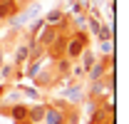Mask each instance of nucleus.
Returning <instances> with one entry per match:
<instances>
[{
	"label": "nucleus",
	"mask_w": 129,
	"mask_h": 124,
	"mask_svg": "<svg viewBox=\"0 0 129 124\" xmlns=\"http://www.w3.org/2000/svg\"><path fill=\"white\" fill-rule=\"evenodd\" d=\"M84 47H89V42H87V30H77L75 35L67 37L62 57H67L70 62H77V60H80V55L84 52Z\"/></svg>",
	"instance_id": "f257e3e1"
},
{
	"label": "nucleus",
	"mask_w": 129,
	"mask_h": 124,
	"mask_svg": "<svg viewBox=\"0 0 129 124\" xmlns=\"http://www.w3.org/2000/svg\"><path fill=\"white\" fill-rule=\"evenodd\" d=\"M57 35H60V27H50V25H45L42 30L35 35V40H37V45L42 47V50H50L52 42L57 40Z\"/></svg>",
	"instance_id": "f03ea898"
},
{
	"label": "nucleus",
	"mask_w": 129,
	"mask_h": 124,
	"mask_svg": "<svg viewBox=\"0 0 129 124\" xmlns=\"http://www.w3.org/2000/svg\"><path fill=\"white\" fill-rule=\"evenodd\" d=\"M8 117H10V122H15V124H27V104H22V102L10 104L8 107Z\"/></svg>",
	"instance_id": "7ed1b4c3"
},
{
	"label": "nucleus",
	"mask_w": 129,
	"mask_h": 124,
	"mask_svg": "<svg viewBox=\"0 0 129 124\" xmlns=\"http://www.w3.org/2000/svg\"><path fill=\"white\" fill-rule=\"evenodd\" d=\"M45 124H64V112L60 107H52V104H45V117H42Z\"/></svg>",
	"instance_id": "20e7f679"
},
{
	"label": "nucleus",
	"mask_w": 129,
	"mask_h": 124,
	"mask_svg": "<svg viewBox=\"0 0 129 124\" xmlns=\"http://www.w3.org/2000/svg\"><path fill=\"white\" fill-rule=\"evenodd\" d=\"M32 79H35V87H37V89H40V87H42V89H47V87L55 84V72H50V70H40Z\"/></svg>",
	"instance_id": "39448f33"
},
{
	"label": "nucleus",
	"mask_w": 129,
	"mask_h": 124,
	"mask_svg": "<svg viewBox=\"0 0 129 124\" xmlns=\"http://www.w3.org/2000/svg\"><path fill=\"white\" fill-rule=\"evenodd\" d=\"M17 0H0V20H10L13 15H17Z\"/></svg>",
	"instance_id": "423d86ee"
},
{
	"label": "nucleus",
	"mask_w": 129,
	"mask_h": 124,
	"mask_svg": "<svg viewBox=\"0 0 129 124\" xmlns=\"http://www.w3.org/2000/svg\"><path fill=\"white\" fill-rule=\"evenodd\" d=\"M97 60H99V57H97L94 50H92V47H84V52L80 55V60H77V62H80V67L84 70V75H87V70H89V67H92Z\"/></svg>",
	"instance_id": "0eeeda50"
},
{
	"label": "nucleus",
	"mask_w": 129,
	"mask_h": 124,
	"mask_svg": "<svg viewBox=\"0 0 129 124\" xmlns=\"http://www.w3.org/2000/svg\"><path fill=\"white\" fill-rule=\"evenodd\" d=\"M42 20H45V25H50V27H62L64 25V13L60 8H55V10H50Z\"/></svg>",
	"instance_id": "6e6552de"
},
{
	"label": "nucleus",
	"mask_w": 129,
	"mask_h": 124,
	"mask_svg": "<svg viewBox=\"0 0 129 124\" xmlns=\"http://www.w3.org/2000/svg\"><path fill=\"white\" fill-rule=\"evenodd\" d=\"M42 117H45V104H42V102L27 107V124H40Z\"/></svg>",
	"instance_id": "1a4fd4ad"
},
{
	"label": "nucleus",
	"mask_w": 129,
	"mask_h": 124,
	"mask_svg": "<svg viewBox=\"0 0 129 124\" xmlns=\"http://www.w3.org/2000/svg\"><path fill=\"white\" fill-rule=\"evenodd\" d=\"M62 94L67 97V99H70V102H72V104H77L82 97H84V89H82V84H80V82H72V84H70V87H67Z\"/></svg>",
	"instance_id": "9d476101"
},
{
	"label": "nucleus",
	"mask_w": 129,
	"mask_h": 124,
	"mask_svg": "<svg viewBox=\"0 0 129 124\" xmlns=\"http://www.w3.org/2000/svg\"><path fill=\"white\" fill-rule=\"evenodd\" d=\"M20 67V65H25V62H30V45H27V40L25 42H20V45L15 47V60H13Z\"/></svg>",
	"instance_id": "9b49d317"
},
{
	"label": "nucleus",
	"mask_w": 129,
	"mask_h": 124,
	"mask_svg": "<svg viewBox=\"0 0 129 124\" xmlns=\"http://www.w3.org/2000/svg\"><path fill=\"white\" fill-rule=\"evenodd\" d=\"M94 37L99 42H107V40H114V30H112V22H102L99 30L94 32Z\"/></svg>",
	"instance_id": "f8f14e48"
},
{
	"label": "nucleus",
	"mask_w": 129,
	"mask_h": 124,
	"mask_svg": "<svg viewBox=\"0 0 129 124\" xmlns=\"http://www.w3.org/2000/svg\"><path fill=\"white\" fill-rule=\"evenodd\" d=\"M104 92H109V87H107V82H104V79L89 82V94H92V99H99Z\"/></svg>",
	"instance_id": "ddd939ff"
},
{
	"label": "nucleus",
	"mask_w": 129,
	"mask_h": 124,
	"mask_svg": "<svg viewBox=\"0 0 129 124\" xmlns=\"http://www.w3.org/2000/svg\"><path fill=\"white\" fill-rule=\"evenodd\" d=\"M40 8L37 5H32L30 10H25V13H20V15H13V27H20V25H25V20H30L35 13H37Z\"/></svg>",
	"instance_id": "4468645a"
},
{
	"label": "nucleus",
	"mask_w": 129,
	"mask_h": 124,
	"mask_svg": "<svg viewBox=\"0 0 129 124\" xmlns=\"http://www.w3.org/2000/svg\"><path fill=\"white\" fill-rule=\"evenodd\" d=\"M17 70H20V67H17L15 62H3V65H0V77L8 82V79H10V77L17 72Z\"/></svg>",
	"instance_id": "2eb2a0df"
},
{
	"label": "nucleus",
	"mask_w": 129,
	"mask_h": 124,
	"mask_svg": "<svg viewBox=\"0 0 129 124\" xmlns=\"http://www.w3.org/2000/svg\"><path fill=\"white\" fill-rule=\"evenodd\" d=\"M57 65H55V72H60V75H67V72H70V65H72V62L67 60V57H57Z\"/></svg>",
	"instance_id": "dca6fc26"
},
{
	"label": "nucleus",
	"mask_w": 129,
	"mask_h": 124,
	"mask_svg": "<svg viewBox=\"0 0 129 124\" xmlns=\"http://www.w3.org/2000/svg\"><path fill=\"white\" fill-rule=\"evenodd\" d=\"M99 52L104 57H112L114 55V40H107V42H99Z\"/></svg>",
	"instance_id": "f3484780"
},
{
	"label": "nucleus",
	"mask_w": 129,
	"mask_h": 124,
	"mask_svg": "<svg viewBox=\"0 0 129 124\" xmlns=\"http://www.w3.org/2000/svg\"><path fill=\"white\" fill-rule=\"evenodd\" d=\"M40 70H42V65H40V62L37 60H30V65H27V70H25V75H27V77H35V75H37V72H40Z\"/></svg>",
	"instance_id": "a211bd4d"
},
{
	"label": "nucleus",
	"mask_w": 129,
	"mask_h": 124,
	"mask_svg": "<svg viewBox=\"0 0 129 124\" xmlns=\"http://www.w3.org/2000/svg\"><path fill=\"white\" fill-rule=\"evenodd\" d=\"M17 92H20V94H27L30 99H37V97H40V92H37V89H32V87H22L20 82H17Z\"/></svg>",
	"instance_id": "6ab92c4d"
},
{
	"label": "nucleus",
	"mask_w": 129,
	"mask_h": 124,
	"mask_svg": "<svg viewBox=\"0 0 129 124\" xmlns=\"http://www.w3.org/2000/svg\"><path fill=\"white\" fill-rule=\"evenodd\" d=\"M42 27H45V20H42V17L32 20V25H30V37H35V35H37V32L42 30Z\"/></svg>",
	"instance_id": "aec40b11"
},
{
	"label": "nucleus",
	"mask_w": 129,
	"mask_h": 124,
	"mask_svg": "<svg viewBox=\"0 0 129 124\" xmlns=\"http://www.w3.org/2000/svg\"><path fill=\"white\" fill-rule=\"evenodd\" d=\"M75 27H77V30H84V27H87V13H84V10L77 13V17H75Z\"/></svg>",
	"instance_id": "412c9836"
},
{
	"label": "nucleus",
	"mask_w": 129,
	"mask_h": 124,
	"mask_svg": "<svg viewBox=\"0 0 129 124\" xmlns=\"http://www.w3.org/2000/svg\"><path fill=\"white\" fill-rule=\"evenodd\" d=\"M70 75H72V77H77V79L84 77V70L80 67V62H72V65H70Z\"/></svg>",
	"instance_id": "4be33fe9"
},
{
	"label": "nucleus",
	"mask_w": 129,
	"mask_h": 124,
	"mask_svg": "<svg viewBox=\"0 0 129 124\" xmlns=\"http://www.w3.org/2000/svg\"><path fill=\"white\" fill-rule=\"evenodd\" d=\"M0 92H5V79L0 77Z\"/></svg>",
	"instance_id": "5701e85b"
},
{
	"label": "nucleus",
	"mask_w": 129,
	"mask_h": 124,
	"mask_svg": "<svg viewBox=\"0 0 129 124\" xmlns=\"http://www.w3.org/2000/svg\"><path fill=\"white\" fill-rule=\"evenodd\" d=\"M5 62V52H3V47H0V65Z\"/></svg>",
	"instance_id": "b1692460"
},
{
	"label": "nucleus",
	"mask_w": 129,
	"mask_h": 124,
	"mask_svg": "<svg viewBox=\"0 0 129 124\" xmlns=\"http://www.w3.org/2000/svg\"><path fill=\"white\" fill-rule=\"evenodd\" d=\"M0 22H3V20H0Z\"/></svg>",
	"instance_id": "393cba45"
},
{
	"label": "nucleus",
	"mask_w": 129,
	"mask_h": 124,
	"mask_svg": "<svg viewBox=\"0 0 129 124\" xmlns=\"http://www.w3.org/2000/svg\"><path fill=\"white\" fill-rule=\"evenodd\" d=\"M0 107H3V104H0Z\"/></svg>",
	"instance_id": "a878e982"
}]
</instances>
